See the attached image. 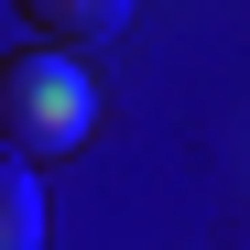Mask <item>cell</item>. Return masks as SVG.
<instances>
[{
	"mask_svg": "<svg viewBox=\"0 0 250 250\" xmlns=\"http://www.w3.org/2000/svg\"><path fill=\"white\" fill-rule=\"evenodd\" d=\"M98 131V87L76 55H0V152L11 163H55V152H87Z\"/></svg>",
	"mask_w": 250,
	"mask_h": 250,
	"instance_id": "6da1fadb",
	"label": "cell"
},
{
	"mask_svg": "<svg viewBox=\"0 0 250 250\" xmlns=\"http://www.w3.org/2000/svg\"><path fill=\"white\" fill-rule=\"evenodd\" d=\"M11 11L44 33V55H65V44H120V33H131V0H11Z\"/></svg>",
	"mask_w": 250,
	"mask_h": 250,
	"instance_id": "7a4b0ae2",
	"label": "cell"
},
{
	"mask_svg": "<svg viewBox=\"0 0 250 250\" xmlns=\"http://www.w3.org/2000/svg\"><path fill=\"white\" fill-rule=\"evenodd\" d=\"M0 250H44V185L11 152H0Z\"/></svg>",
	"mask_w": 250,
	"mask_h": 250,
	"instance_id": "3957f363",
	"label": "cell"
}]
</instances>
